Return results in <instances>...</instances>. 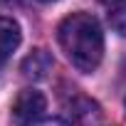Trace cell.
Here are the masks:
<instances>
[{"instance_id":"3957f363","label":"cell","mask_w":126,"mask_h":126,"mask_svg":"<svg viewBox=\"0 0 126 126\" xmlns=\"http://www.w3.org/2000/svg\"><path fill=\"white\" fill-rule=\"evenodd\" d=\"M22 74L27 79H45L47 72L52 69V54L47 49H32L25 59H22Z\"/></svg>"},{"instance_id":"7a4b0ae2","label":"cell","mask_w":126,"mask_h":126,"mask_svg":"<svg viewBox=\"0 0 126 126\" xmlns=\"http://www.w3.org/2000/svg\"><path fill=\"white\" fill-rule=\"evenodd\" d=\"M45 109H47V99H45L42 92H37V89H22L17 94L15 104H13V119L20 126H25V124H32V121L42 119Z\"/></svg>"},{"instance_id":"52a82bcc","label":"cell","mask_w":126,"mask_h":126,"mask_svg":"<svg viewBox=\"0 0 126 126\" xmlns=\"http://www.w3.org/2000/svg\"><path fill=\"white\" fill-rule=\"evenodd\" d=\"M25 126H74V124H69L64 119H37V121L25 124Z\"/></svg>"},{"instance_id":"5b68a950","label":"cell","mask_w":126,"mask_h":126,"mask_svg":"<svg viewBox=\"0 0 126 126\" xmlns=\"http://www.w3.org/2000/svg\"><path fill=\"white\" fill-rule=\"evenodd\" d=\"M114 32L126 37V0H99Z\"/></svg>"},{"instance_id":"6da1fadb","label":"cell","mask_w":126,"mask_h":126,"mask_svg":"<svg viewBox=\"0 0 126 126\" xmlns=\"http://www.w3.org/2000/svg\"><path fill=\"white\" fill-rule=\"evenodd\" d=\"M57 40L62 52L67 54V59L72 64L89 74L101 64L104 57V32L96 22V17H92L89 13H72L59 22L57 30Z\"/></svg>"},{"instance_id":"277c9868","label":"cell","mask_w":126,"mask_h":126,"mask_svg":"<svg viewBox=\"0 0 126 126\" xmlns=\"http://www.w3.org/2000/svg\"><path fill=\"white\" fill-rule=\"evenodd\" d=\"M20 40H22L20 25L13 17H3V15H0V62H5L17 49Z\"/></svg>"},{"instance_id":"ba28073f","label":"cell","mask_w":126,"mask_h":126,"mask_svg":"<svg viewBox=\"0 0 126 126\" xmlns=\"http://www.w3.org/2000/svg\"><path fill=\"white\" fill-rule=\"evenodd\" d=\"M42 3H52V0H42Z\"/></svg>"},{"instance_id":"8992f818","label":"cell","mask_w":126,"mask_h":126,"mask_svg":"<svg viewBox=\"0 0 126 126\" xmlns=\"http://www.w3.org/2000/svg\"><path fill=\"white\" fill-rule=\"evenodd\" d=\"M72 119H74V121H84V124H89L92 119H99V106H96L94 101H87V99H82L79 104H74Z\"/></svg>"}]
</instances>
